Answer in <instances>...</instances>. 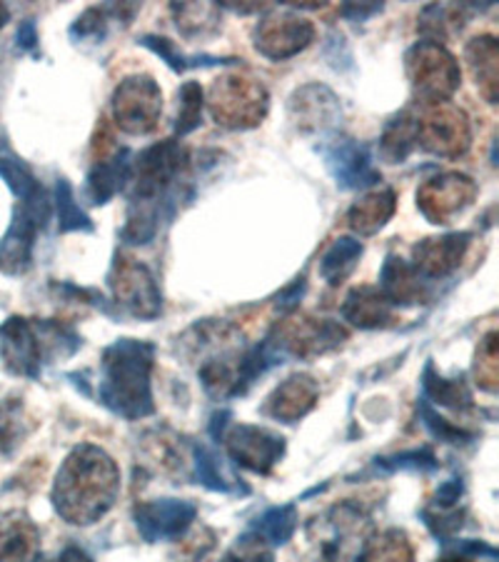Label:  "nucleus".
Returning <instances> with one entry per match:
<instances>
[{
    "label": "nucleus",
    "instance_id": "f257e3e1",
    "mask_svg": "<svg viewBox=\"0 0 499 562\" xmlns=\"http://www.w3.org/2000/svg\"><path fill=\"white\" fill-rule=\"evenodd\" d=\"M117 491H121V475L115 462L103 450L80 446L72 450L58 473L53 501L68 522L93 525L111 510Z\"/></svg>",
    "mask_w": 499,
    "mask_h": 562
},
{
    "label": "nucleus",
    "instance_id": "f03ea898",
    "mask_svg": "<svg viewBox=\"0 0 499 562\" xmlns=\"http://www.w3.org/2000/svg\"><path fill=\"white\" fill-rule=\"evenodd\" d=\"M152 348L138 340H121L105 350L100 401L125 418H143L152 413L150 397Z\"/></svg>",
    "mask_w": 499,
    "mask_h": 562
},
{
    "label": "nucleus",
    "instance_id": "7ed1b4c3",
    "mask_svg": "<svg viewBox=\"0 0 499 562\" xmlns=\"http://www.w3.org/2000/svg\"><path fill=\"white\" fill-rule=\"evenodd\" d=\"M367 520L360 507L338 505L310 525L315 562H358L365 548Z\"/></svg>",
    "mask_w": 499,
    "mask_h": 562
},
{
    "label": "nucleus",
    "instance_id": "20e7f679",
    "mask_svg": "<svg viewBox=\"0 0 499 562\" xmlns=\"http://www.w3.org/2000/svg\"><path fill=\"white\" fill-rule=\"evenodd\" d=\"M50 221V201L41 190L38 195L25 198L15 205L11 228L0 238V273L18 276L25 273L33 258L35 235Z\"/></svg>",
    "mask_w": 499,
    "mask_h": 562
},
{
    "label": "nucleus",
    "instance_id": "39448f33",
    "mask_svg": "<svg viewBox=\"0 0 499 562\" xmlns=\"http://www.w3.org/2000/svg\"><path fill=\"white\" fill-rule=\"evenodd\" d=\"M0 358L8 373L35 378L41 373L43 335L23 317H11L0 325Z\"/></svg>",
    "mask_w": 499,
    "mask_h": 562
},
{
    "label": "nucleus",
    "instance_id": "423d86ee",
    "mask_svg": "<svg viewBox=\"0 0 499 562\" xmlns=\"http://www.w3.org/2000/svg\"><path fill=\"white\" fill-rule=\"evenodd\" d=\"M285 450V440L280 435L240 425L228 435V452L230 458L242 468L256 470V473H268L275 465Z\"/></svg>",
    "mask_w": 499,
    "mask_h": 562
},
{
    "label": "nucleus",
    "instance_id": "0eeeda50",
    "mask_svg": "<svg viewBox=\"0 0 499 562\" xmlns=\"http://www.w3.org/2000/svg\"><path fill=\"white\" fill-rule=\"evenodd\" d=\"M195 518V507L185 501H152L135 507V522L148 542L178 538Z\"/></svg>",
    "mask_w": 499,
    "mask_h": 562
},
{
    "label": "nucleus",
    "instance_id": "6e6552de",
    "mask_svg": "<svg viewBox=\"0 0 499 562\" xmlns=\"http://www.w3.org/2000/svg\"><path fill=\"white\" fill-rule=\"evenodd\" d=\"M322 156L328 160L330 173L342 188H367L379 180V173L372 168L367 148H362L355 140L334 138L322 150Z\"/></svg>",
    "mask_w": 499,
    "mask_h": 562
},
{
    "label": "nucleus",
    "instance_id": "1a4fd4ad",
    "mask_svg": "<svg viewBox=\"0 0 499 562\" xmlns=\"http://www.w3.org/2000/svg\"><path fill=\"white\" fill-rule=\"evenodd\" d=\"M115 111L117 121L133 133L150 131L152 121L160 111V93L148 78H133L117 90L115 98Z\"/></svg>",
    "mask_w": 499,
    "mask_h": 562
},
{
    "label": "nucleus",
    "instance_id": "9d476101",
    "mask_svg": "<svg viewBox=\"0 0 499 562\" xmlns=\"http://www.w3.org/2000/svg\"><path fill=\"white\" fill-rule=\"evenodd\" d=\"M117 283H113L117 301H123V305H128L135 315L150 317L158 313L160 297L156 290V280L145 270L140 262L135 266H117Z\"/></svg>",
    "mask_w": 499,
    "mask_h": 562
},
{
    "label": "nucleus",
    "instance_id": "9b49d317",
    "mask_svg": "<svg viewBox=\"0 0 499 562\" xmlns=\"http://www.w3.org/2000/svg\"><path fill=\"white\" fill-rule=\"evenodd\" d=\"M469 235L457 233V235H447L442 240H424L422 246H417L415 256H417V268L422 270L424 276H447L452 268H457V262L462 260V252L467 248Z\"/></svg>",
    "mask_w": 499,
    "mask_h": 562
},
{
    "label": "nucleus",
    "instance_id": "f8f14e48",
    "mask_svg": "<svg viewBox=\"0 0 499 562\" xmlns=\"http://www.w3.org/2000/svg\"><path fill=\"white\" fill-rule=\"evenodd\" d=\"M317 397V385L313 378L307 375H295L285 380V385L275 390L270 401V413L280 420H297L310 411Z\"/></svg>",
    "mask_w": 499,
    "mask_h": 562
},
{
    "label": "nucleus",
    "instance_id": "ddd939ff",
    "mask_svg": "<svg viewBox=\"0 0 499 562\" xmlns=\"http://www.w3.org/2000/svg\"><path fill=\"white\" fill-rule=\"evenodd\" d=\"M0 562H41L38 530L23 518L0 522Z\"/></svg>",
    "mask_w": 499,
    "mask_h": 562
},
{
    "label": "nucleus",
    "instance_id": "4468645a",
    "mask_svg": "<svg viewBox=\"0 0 499 562\" xmlns=\"http://www.w3.org/2000/svg\"><path fill=\"white\" fill-rule=\"evenodd\" d=\"M128 158H131V150L123 148V150H117L111 160L95 166L93 173H90L88 195L95 205H103L105 201H111L117 190H123L125 180L131 178V170H133Z\"/></svg>",
    "mask_w": 499,
    "mask_h": 562
},
{
    "label": "nucleus",
    "instance_id": "2eb2a0df",
    "mask_svg": "<svg viewBox=\"0 0 499 562\" xmlns=\"http://www.w3.org/2000/svg\"><path fill=\"white\" fill-rule=\"evenodd\" d=\"M389 307H393V303L387 301L385 293L372 288H362L348 297L344 317H348L350 323L360 325V328H377V325L389 321Z\"/></svg>",
    "mask_w": 499,
    "mask_h": 562
},
{
    "label": "nucleus",
    "instance_id": "dca6fc26",
    "mask_svg": "<svg viewBox=\"0 0 499 562\" xmlns=\"http://www.w3.org/2000/svg\"><path fill=\"white\" fill-rule=\"evenodd\" d=\"M0 178H3L5 186L13 190L18 201L38 195L43 190L38 178L33 176V170L25 166V162L18 158L11 148H8V145H0Z\"/></svg>",
    "mask_w": 499,
    "mask_h": 562
},
{
    "label": "nucleus",
    "instance_id": "f3484780",
    "mask_svg": "<svg viewBox=\"0 0 499 562\" xmlns=\"http://www.w3.org/2000/svg\"><path fill=\"white\" fill-rule=\"evenodd\" d=\"M358 562H415V552L402 532L389 530L365 542Z\"/></svg>",
    "mask_w": 499,
    "mask_h": 562
},
{
    "label": "nucleus",
    "instance_id": "a211bd4d",
    "mask_svg": "<svg viewBox=\"0 0 499 562\" xmlns=\"http://www.w3.org/2000/svg\"><path fill=\"white\" fill-rule=\"evenodd\" d=\"M395 211L393 193H372L350 211V223L362 233H375Z\"/></svg>",
    "mask_w": 499,
    "mask_h": 562
},
{
    "label": "nucleus",
    "instance_id": "6ab92c4d",
    "mask_svg": "<svg viewBox=\"0 0 499 562\" xmlns=\"http://www.w3.org/2000/svg\"><path fill=\"white\" fill-rule=\"evenodd\" d=\"M362 256V246L358 240L342 238L334 243V246L328 250V256L322 258L320 273L330 280L332 285H338L340 280L348 278L355 268V260Z\"/></svg>",
    "mask_w": 499,
    "mask_h": 562
},
{
    "label": "nucleus",
    "instance_id": "aec40b11",
    "mask_svg": "<svg viewBox=\"0 0 499 562\" xmlns=\"http://www.w3.org/2000/svg\"><path fill=\"white\" fill-rule=\"evenodd\" d=\"M297 525L295 507H272L256 522V535L268 542V546H283L293 538Z\"/></svg>",
    "mask_w": 499,
    "mask_h": 562
},
{
    "label": "nucleus",
    "instance_id": "412c9836",
    "mask_svg": "<svg viewBox=\"0 0 499 562\" xmlns=\"http://www.w3.org/2000/svg\"><path fill=\"white\" fill-rule=\"evenodd\" d=\"M56 205H58L60 233H68V231H88L90 233L93 231L90 217L76 205V195H72V188L68 186V180H58Z\"/></svg>",
    "mask_w": 499,
    "mask_h": 562
},
{
    "label": "nucleus",
    "instance_id": "4be33fe9",
    "mask_svg": "<svg viewBox=\"0 0 499 562\" xmlns=\"http://www.w3.org/2000/svg\"><path fill=\"white\" fill-rule=\"evenodd\" d=\"M424 393H428L434 403H440L444 407H467L472 403V397L467 393V387L460 383V380H442V378H434L432 370L428 368V373H424Z\"/></svg>",
    "mask_w": 499,
    "mask_h": 562
},
{
    "label": "nucleus",
    "instance_id": "5701e85b",
    "mask_svg": "<svg viewBox=\"0 0 499 562\" xmlns=\"http://www.w3.org/2000/svg\"><path fill=\"white\" fill-rule=\"evenodd\" d=\"M195 468H197L200 483L213 487V491L228 493V491H233L235 483H238V480L228 477V473H225V468L220 465V460H217L215 452L203 448V446L195 448Z\"/></svg>",
    "mask_w": 499,
    "mask_h": 562
},
{
    "label": "nucleus",
    "instance_id": "b1692460",
    "mask_svg": "<svg viewBox=\"0 0 499 562\" xmlns=\"http://www.w3.org/2000/svg\"><path fill=\"white\" fill-rule=\"evenodd\" d=\"M223 562H272V552L268 550V542L252 532L238 540V546L223 558Z\"/></svg>",
    "mask_w": 499,
    "mask_h": 562
},
{
    "label": "nucleus",
    "instance_id": "393cba45",
    "mask_svg": "<svg viewBox=\"0 0 499 562\" xmlns=\"http://www.w3.org/2000/svg\"><path fill=\"white\" fill-rule=\"evenodd\" d=\"M183 108H180V113H178V133H190V131H195L197 125H200V103H203V98H200V88L195 86V83H188L185 88H183Z\"/></svg>",
    "mask_w": 499,
    "mask_h": 562
},
{
    "label": "nucleus",
    "instance_id": "a878e982",
    "mask_svg": "<svg viewBox=\"0 0 499 562\" xmlns=\"http://www.w3.org/2000/svg\"><path fill=\"white\" fill-rule=\"evenodd\" d=\"M35 45H38V33H35V25L31 21H25L21 29H18V48L33 50Z\"/></svg>",
    "mask_w": 499,
    "mask_h": 562
},
{
    "label": "nucleus",
    "instance_id": "bb28decb",
    "mask_svg": "<svg viewBox=\"0 0 499 562\" xmlns=\"http://www.w3.org/2000/svg\"><path fill=\"white\" fill-rule=\"evenodd\" d=\"M53 562H90V560H88L80 550L68 548V550H63L60 555H58L56 560H53Z\"/></svg>",
    "mask_w": 499,
    "mask_h": 562
},
{
    "label": "nucleus",
    "instance_id": "cd10ccee",
    "mask_svg": "<svg viewBox=\"0 0 499 562\" xmlns=\"http://www.w3.org/2000/svg\"><path fill=\"white\" fill-rule=\"evenodd\" d=\"M8 18H11V11H8V8L0 3V31H3V25L8 23Z\"/></svg>",
    "mask_w": 499,
    "mask_h": 562
}]
</instances>
